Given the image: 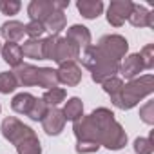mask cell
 Instances as JSON below:
<instances>
[{
  "label": "cell",
  "mask_w": 154,
  "mask_h": 154,
  "mask_svg": "<svg viewBox=\"0 0 154 154\" xmlns=\"http://www.w3.org/2000/svg\"><path fill=\"white\" fill-rule=\"evenodd\" d=\"M42 127L45 131V134L49 136H58L63 127H65V118H63V112L58 109V107H51L47 111V114L44 116L42 120Z\"/></svg>",
  "instance_id": "10"
},
{
  "label": "cell",
  "mask_w": 154,
  "mask_h": 154,
  "mask_svg": "<svg viewBox=\"0 0 154 154\" xmlns=\"http://www.w3.org/2000/svg\"><path fill=\"white\" fill-rule=\"evenodd\" d=\"M82 49L76 45L74 42H71L65 36H47L44 38V56L45 60H53L58 65L65 63V62H76L80 60Z\"/></svg>",
  "instance_id": "3"
},
{
  "label": "cell",
  "mask_w": 154,
  "mask_h": 154,
  "mask_svg": "<svg viewBox=\"0 0 154 154\" xmlns=\"http://www.w3.org/2000/svg\"><path fill=\"white\" fill-rule=\"evenodd\" d=\"M0 49H2V45H0Z\"/></svg>",
  "instance_id": "37"
},
{
  "label": "cell",
  "mask_w": 154,
  "mask_h": 154,
  "mask_svg": "<svg viewBox=\"0 0 154 154\" xmlns=\"http://www.w3.org/2000/svg\"><path fill=\"white\" fill-rule=\"evenodd\" d=\"M138 54H140L143 69H152L154 67V44H147Z\"/></svg>",
  "instance_id": "31"
},
{
  "label": "cell",
  "mask_w": 154,
  "mask_h": 154,
  "mask_svg": "<svg viewBox=\"0 0 154 154\" xmlns=\"http://www.w3.org/2000/svg\"><path fill=\"white\" fill-rule=\"evenodd\" d=\"M33 102H35V96H33L31 93H18V94H15L13 100H11V109H13L15 112H18V114H26V116H27V112H29Z\"/></svg>",
  "instance_id": "23"
},
{
  "label": "cell",
  "mask_w": 154,
  "mask_h": 154,
  "mask_svg": "<svg viewBox=\"0 0 154 154\" xmlns=\"http://www.w3.org/2000/svg\"><path fill=\"white\" fill-rule=\"evenodd\" d=\"M62 112H63L65 122H67V120H69V122H76L78 118L84 116V103H82V100H80L78 96L69 98V100L65 102V107L62 109Z\"/></svg>",
  "instance_id": "21"
},
{
  "label": "cell",
  "mask_w": 154,
  "mask_h": 154,
  "mask_svg": "<svg viewBox=\"0 0 154 154\" xmlns=\"http://www.w3.org/2000/svg\"><path fill=\"white\" fill-rule=\"evenodd\" d=\"M56 11L54 9V2L53 0H31L29 6H27V15L31 20H36V22H42L53 13Z\"/></svg>",
  "instance_id": "11"
},
{
  "label": "cell",
  "mask_w": 154,
  "mask_h": 154,
  "mask_svg": "<svg viewBox=\"0 0 154 154\" xmlns=\"http://www.w3.org/2000/svg\"><path fill=\"white\" fill-rule=\"evenodd\" d=\"M140 118L143 120V123L152 125L154 123V102H147L141 109H140Z\"/></svg>",
  "instance_id": "34"
},
{
  "label": "cell",
  "mask_w": 154,
  "mask_h": 154,
  "mask_svg": "<svg viewBox=\"0 0 154 154\" xmlns=\"http://www.w3.org/2000/svg\"><path fill=\"white\" fill-rule=\"evenodd\" d=\"M44 33H45V26H44L42 22L29 20V24H26V35H27L31 40H38Z\"/></svg>",
  "instance_id": "32"
},
{
  "label": "cell",
  "mask_w": 154,
  "mask_h": 154,
  "mask_svg": "<svg viewBox=\"0 0 154 154\" xmlns=\"http://www.w3.org/2000/svg\"><path fill=\"white\" fill-rule=\"evenodd\" d=\"M0 131H2V136H4L9 143H13L15 147H17L20 141H24L26 138L36 134L29 125L22 123V122H20L18 118H15V116H8V118H4L2 125H0Z\"/></svg>",
  "instance_id": "5"
},
{
  "label": "cell",
  "mask_w": 154,
  "mask_h": 154,
  "mask_svg": "<svg viewBox=\"0 0 154 154\" xmlns=\"http://www.w3.org/2000/svg\"><path fill=\"white\" fill-rule=\"evenodd\" d=\"M71 42H74L80 49H87L91 45V31L85 27V26H80V24H74L67 29V36Z\"/></svg>",
  "instance_id": "16"
},
{
  "label": "cell",
  "mask_w": 154,
  "mask_h": 154,
  "mask_svg": "<svg viewBox=\"0 0 154 154\" xmlns=\"http://www.w3.org/2000/svg\"><path fill=\"white\" fill-rule=\"evenodd\" d=\"M44 26H45V31H51L53 36H58L65 29V26H67V18H65L63 11H53L44 20Z\"/></svg>",
  "instance_id": "20"
},
{
  "label": "cell",
  "mask_w": 154,
  "mask_h": 154,
  "mask_svg": "<svg viewBox=\"0 0 154 154\" xmlns=\"http://www.w3.org/2000/svg\"><path fill=\"white\" fill-rule=\"evenodd\" d=\"M0 35H2V38H6V42L18 44L26 35V26L22 22H18V20H9V22L2 24Z\"/></svg>",
  "instance_id": "15"
},
{
  "label": "cell",
  "mask_w": 154,
  "mask_h": 154,
  "mask_svg": "<svg viewBox=\"0 0 154 154\" xmlns=\"http://www.w3.org/2000/svg\"><path fill=\"white\" fill-rule=\"evenodd\" d=\"M22 4L18 0H0V11L4 15H17L20 11Z\"/></svg>",
  "instance_id": "33"
},
{
  "label": "cell",
  "mask_w": 154,
  "mask_h": 154,
  "mask_svg": "<svg viewBox=\"0 0 154 154\" xmlns=\"http://www.w3.org/2000/svg\"><path fill=\"white\" fill-rule=\"evenodd\" d=\"M134 2L131 0H114L107 8V22L114 27H122L125 20H129V15L132 11Z\"/></svg>",
  "instance_id": "7"
},
{
  "label": "cell",
  "mask_w": 154,
  "mask_h": 154,
  "mask_svg": "<svg viewBox=\"0 0 154 154\" xmlns=\"http://www.w3.org/2000/svg\"><path fill=\"white\" fill-rule=\"evenodd\" d=\"M58 72L53 67H38V76H36V85L44 89H54L58 87Z\"/></svg>",
  "instance_id": "19"
},
{
  "label": "cell",
  "mask_w": 154,
  "mask_h": 154,
  "mask_svg": "<svg viewBox=\"0 0 154 154\" xmlns=\"http://www.w3.org/2000/svg\"><path fill=\"white\" fill-rule=\"evenodd\" d=\"M76 9L80 11V15L87 20H94L102 15L103 11V2L102 0H78L76 2Z\"/></svg>",
  "instance_id": "17"
},
{
  "label": "cell",
  "mask_w": 154,
  "mask_h": 154,
  "mask_svg": "<svg viewBox=\"0 0 154 154\" xmlns=\"http://www.w3.org/2000/svg\"><path fill=\"white\" fill-rule=\"evenodd\" d=\"M17 154H42V143L36 134L26 138L17 145Z\"/></svg>",
  "instance_id": "25"
},
{
  "label": "cell",
  "mask_w": 154,
  "mask_h": 154,
  "mask_svg": "<svg viewBox=\"0 0 154 154\" xmlns=\"http://www.w3.org/2000/svg\"><path fill=\"white\" fill-rule=\"evenodd\" d=\"M91 118L100 129V145L109 150H120L127 145V132L116 122L114 112L107 107H98L91 112Z\"/></svg>",
  "instance_id": "1"
},
{
  "label": "cell",
  "mask_w": 154,
  "mask_h": 154,
  "mask_svg": "<svg viewBox=\"0 0 154 154\" xmlns=\"http://www.w3.org/2000/svg\"><path fill=\"white\" fill-rule=\"evenodd\" d=\"M17 87H18V82L13 72H9V71L0 72V94H9Z\"/></svg>",
  "instance_id": "27"
},
{
  "label": "cell",
  "mask_w": 154,
  "mask_h": 154,
  "mask_svg": "<svg viewBox=\"0 0 154 154\" xmlns=\"http://www.w3.org/2000/svg\"><path fill=\"white\" fill-rule=\"evenodd\" d=\"M152 93H154V76L143 74L140 78L129 80V84H123V89L120 91V94L111 98V102L116 109L129 111V109L136 107L143 98L150 96Z\"/></svg>",
  "instance_id": "2"
},
{
  "label": "cell",
  "mask_w": 154,
  "mask_h": 154,
  "mask_svg": "<svg viewBox=\"0 0 154 154\" xmlns=\"http://www.w3.org/2000/svg\"><path fill=\"white\" fill-rule=\"evenodd\" d=\"M143 71V65H141V60H140V54L138 53H132L129 56L123 58V62H120V71L123 78L127 80H134L136 76Z\"/></svg>",
  "instance_id": "13"
},
{
  "label": "cell",
  "mask_w": 154,
  "mask_h": 154,
  "mask_svg": "<svg viewBox=\"0 0 154 154\" xmlns=\"http://www.w3.org/2000/svg\"><path fill=\"white\" fill-rule=\"evenodd\" d=\"M13 74H15V78H17L18 85H24V87H33V85H36L38 67H36V65H31V63H22V65L15 67Z\"/></svg>",
  "instance_id": "14"
},
{
  "label": "cell",
  "mask_w": 154,
  "mask_h": 154,
  "mask_svg": "<svg viewBox=\"0 0 154 154\" xmlns=\"http://www.w3.org/2000/svg\"><path fill=\"white\" fill-rule=\"evenodd\" d=\"M22 54L26 58H31V60H45L44 56V40L38 38V40H26L22 45Z\"/></svg>",
  "instance_id": "22"
},
{
  "label": "cell",
  "mask_w": 154,
  "mask_h": 154,
  "mask_svg": "<svg viewBox=\"0 0 154 154\" xmlns=\"http://www.w3.org/2000/svg\"><path fill=\"white\" fill-rule=\"evenodd\" d=\"M96 47L100 49V53L105 58L120 62L122 58H125V54L129 51V42L122 35H105V36L100 38Z\"/></svg>",
  "instance_id": "4"
},
{
  "label": "cell",
  "mask_w": 154,
  "mask_h": 154,
  "mask_svg": "<svg viewBox=\"0 0 154 154\" xmlns=\"http://www.w3.org/2000/svg\"><path fill=\"white\" fill-rule=\"evenodd\" d=\"M0 111H2V105H0Z\"/></svg>",
  "instance_id": "36"
},
{
  "label": "cell",
  "mask_w": 154,
  "mask_h": 154,
  "mask_svg": "<svg viewBox=\"0 0 154 154\" xmlns=\"http://www.w3.org/2000/svg\"><path fill=\"white\" fill-rule=\"evenodd\" d=\"M76 152L78 154H93L100 149V145H94V143H87V141H76Z\"/></svg>",
  "instance_id": "35"
},
{
  "label": "cell",
  "mask_w": 154,
  "mask_h": 154,
  "mask_svg": "<svg viewBox=\"0 0 154 154\" xmlns=\"http://www.w3.org/2000/svg\"><path fill=\"white\" fill-rule=\"evenodd\" d=\"M47 111H49V107L45 105V102H44L42 98H35V102H33V105H31L27 116H29L33 122H42L44 116L47 114Z\"/></svg>",
  "instance_id": "28"
},
{
  "label": "cell",
  "mask_w": 154,
  "mask_h": 154,
  "mask_svg": "<svg viewBox=\"0 0 154 154\" xmlns=\"http://www.w3.org/2000/svg\"><path fill=\"white\" fill-rule=\"evenodd\" d=\"M102 87H103V91H105L111 98H114V96H118L120 91L123 89V80L118 78V76H114V78H109L107 82H103Z\"/></svg>",
  "instance_id": "30"
},
{
  "label": "cell",
  "mask_w": 154,
  "mask_h": 154,
  "mask_svg": "<svg viewBox=\"0 0 154 154\" xmlns=\"http://www.w3.org/2000/svg\"><path fill=\"white\" fill-rule=\"evenodd\" d=\"M134 152L136 154H152L154 152V131L149 138H136L134 140Z\"/></svg>",
  "instance_id": "29"
},
{
  "label": "cell",
  "mask_w": 154,
  "mask_h": 154,
  "mask_svg": "<svg viewBox=\"0 0 154 154\" xmlns=\"http://www.w3.org/2000/svg\"><path fill=\"white\" fill-rule=\"evenodd\" d=\"M0 53H2V58L6 63H9L11 67H18L24 63V54H22V47L20 44H4V47L0 49Z\"/></svg>",
  "instance_id": "18"
},
{
  "label": "cell",
  "mask_w": 154,
  "mask_h": 154,
  "mask_svg": "<svg viewBox=\"0 0 154 154\" xmlns=\"http://www.w3.org/2000/svg\"><path fill=\"white\" fill-rule=\"evenodd\" d=\"M58 72V82L67 85V87H76L82 82V67L76 62H65L60 63V67L56 69Z\"/></svg>",
  "instance_id": "8"
},
{
  "label": "cell",
  "mask_w": 154,
  "mask_h": 154,
  "mask_svg": "<svg viewBox=\"0 0 154 154\" xmlns=\"http://www.w3.org/2000/svg\"><path fill=\"white\" fill-rule=\"evenodd\" d=\"M65 96H67L65 89H62V87H54V89H47V91L44 93L42 100H44L45 105L51 109V107H58L62 102H65Z\"/></svg>",
  "instance_id": "26"
},
{
  "label": "cell",
  "mask_w": 154,
  "mask_h": 154,
  "mask_svg": "<svg viewBox=\"0 0 154 154\" xmlns=\"http://www.w3.org/2000/svg\"><path fill=\"white\" fill-rule=\"evenodd\" d=\"M129 22L134 27H154V11H149L141 4H134L129 15Z\"/></svg>",
  "instance_id": "12"
},
{
  "label": "cell",
  "mask_w": 154,
  "mask_h": 154,
  "mask_svg": "<svg viewBox=\"0 0 154 154\" xmlns=\"http://www.w3.org/2000/svg\"><path fill=\"white\" fill-rule=\"evenodd\" d=\"M80 56H82L80 60H82L84 67H87L89 71H93V69L105 58V56L100 53V49H98L96 45H89L87 49H84V54H80Z\"/></svg>",
  "instance_id": "24"
},
{
  "label": "cell",
  "mask_w": 154,
  "mask_h": 154,
  "mask_svg": "<svg viewBox=\"0 0 154 154\" xmlns=\"http://www.w3.org/2000/svg\"><path fill=\"white\" fill-rule=\"evenodd\" d=\"M120 71V62H114V60H109V58H103L93 71H91V78L94 84H103L107 82L109 78H114Z\"/></svg>",
  "instance_id": "9"
},
{
  "label": "cell",
  "mask_w": 154,
  "mask_h": 154,
  "mask_svg": "<svg viewBox=\"0 0 154 154\" xmlns=\"http://www.w3.org/2000/svg\"><path fill=\"white\" fill-rule=\"evenodd\" d=\"M72 132L76 136V141H87V143L100 145V129L94 123V120L91 118V114L82 116L76 122H72Z\"/></svg>",
  "instance_id": "6"
}]
</instances>
